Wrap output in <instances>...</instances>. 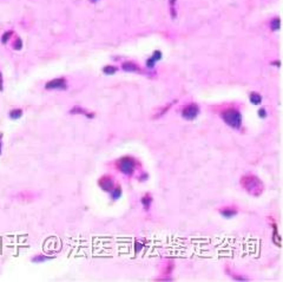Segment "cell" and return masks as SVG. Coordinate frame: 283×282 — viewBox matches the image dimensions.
<instances>
[{
    "instance_id": "1",
    "label": "cell",
    "mask_w": 283,
    "mask_h": 282,
    "mask_svg": "<svg viewBox=\"0 0 283 282\" xmlns=\"http://www.w3.org/2000/svg\"><path fill=\"white\" fill-rule=\"evenodd\" d=\"M241 185L253 196H260L264 190V184L255 175H245L241 179Z\"/></svg>"
},
{
    "instance_id": "2",
    "label": "cell",
    "mask_w": 283,
    "mask_h": 282,
    "mask_svg": "<svg viewBox=\"0 0 283 282\" xmlns=\"http://www.w3.org/2000/svg\"><path fill=\"white\" fill-rule=\"evenodd\" d=\"M222 118L232 129H239L242 125V115L236 109H228L222 112Z\"/></svg>"
},
{
    "instance_id": "3",
    "label": "cell",
    "mask_w": 283,
    "mask_h": 282,
    "mask_svg": "<svg viewBox=\"0 0 283 282\" xmlns=\"http://www.w3.org/2000/svg\"><path fill=\"white\" fill-rule=\"evenodd\" d=\"M117 168L120 172H123L124 175L130 176L134 172L136 169V161L130 157V156H124L122 158L118 159L117 162Z\"/></svg>"
},
{
    "instance_id": "4",
    "label": "cell",
    "mask_w": 283,
    "mask_h": 282,
    "mask_svg": "<svg viewBox=\"0 0 283 282\" xmlns=\"http://www.w3.org/2000/svg\"><path fill=\"white\" fill-rule=\"evenodd\" d=\"M199 114V107L196 104H190V105L184 106V109L182 110V116L183 118H185L188 121H192L195 119Z\"/></svg>"
},
{
    "instance_id": "5",
    "label": "cell",
    "mask_w": 283,
    "mask_h": 282,
    "mask_svg": "<svg viewBox=\"0 0 283 282\" xmlns=\"http://www.w3.org/2000/svg\"><path fill=\"white\" fill-rule=\"evenodd\" d=\"M67 88V83L65 78H57V79H52L46 83L45 89L46 90H65Z\"/></svg>"
},
{
    "instance_id": "6",
    "label": "cell",
    "mask_w": 283,
    "mask_h": 282,
    "mask_svg": "<svg viewBox=\"0 0 283 282\" xmlns=\"http://www.w3.org/2000/svg\"><path fill=\"white\" fill-rule=\"evenodd\" d=\"M98 184H99V186H100L103 190H105V191H107V193H111V191H112V189L115 188V182H113V179H112L110 176L102 177V178L99 179Z\"/></svg>"
},
{
    "instance_id": "7",
    "label": "cell",
    "mask_w": 283,
    "mask_h": 282,
    "mask_svg": "<svg viewBox=\"0 0 283 282\" xmlns=\"http://www.w3.org/2000/svg\"><path fill=\"white\" fill-rule=\"evenodd\" d=\"M269 220L271 221V228H273V242H274L275 246L281 247V236H280V233H278L277 224L275 223V221H273L271 217H269Z\"/></svg>"
},
{
    "instance_id": "8",
    "label": "cell",
    "mask_w": 283,
    "mask_h": 282,
    "mask_svg": "<svg viewBox=\"0 0 283 282\" xmlns=\"http://www.w3.org/2000/svg\"><path fill=\"white\" fill-rule=\"evenodd\" d=\"M220 214H221L223 217H225V219H231V217H234L237 214V210L232 209V208H222L221 210H220Z\"/></svg>"
},
{
    "instance_id": "9",
    "label": "cell",
    "mask_w": 283,
    "mask_h": 282,
    "mask_svg": "<svg viewBox=\"0 0 283 282\" xmlns=\"http://www.w3.org/2000/svg\"><path fill=\"white\" fill-rule=\"evenodd\" d=\"M122 67H123V70L127 71V72H141L139 67H138V66L132 62L124 63L123 65H122Z\"/></svg>"
},
{
    "instance_id": "10",
    "label": "cell",
    "mask_w": 283,
    "mask_h": 282,
    "mask_svg": "<svg viewBox=\"0 0 283 282\" xmlns=\"http://www.w3.org/2000/svg\"><path fill=\"white\" fill-rule=\"evenodd\" d=\"M71 114H79V115L86 116V117H88V118H93V117H95V114L88 112L86 110H84V109H83V107H80V106H74V107H72Z\"/></svg>"
},
{
    "instance_id": "11",
    "label": "cell",
    "mask_w": 283,
    "mask_h": 282,
    "mask_svg": "<svg viewBox=\"0 0 283 282\" xmlns=\"http://www.w3.org/2000/svg\"><path fill=\"white\" fill-rule=\"evenodd\" d=\"M141 202H142V204H143V207H144V209H145V210H149V209H150L151 202H152V196H151L150 194H145L141 198Z\"/></svg>"
},
{
    "instance_id": "12",
    "label": "cell",
    "mask_w": 283,
    "mask_h": 282,
    "mask_svg": "<svg viewBox=\"0 0 283 282\" xmlns=\"http://www.w3.org/2000/svg\"><path fill=\"white\" fill-rule=\"evenodd\" d=\"M249 98H250V102H251L253 104H255V105H258V104L262 103V97H261V95L257 93V92H253Z\"/></svg>"
},
{
    "instance_id": "13",
    "label": "cell",
    "mask_w": 283,
    "mask_h": 282,
    "mask_svg": "<svg viewBox=\"0 0 283 282\" xmlns=\"http://www.w3.org/2000/svg\"><path fill=\"white\" fill-rule=\"evenodd\" d=\"M52 257L51 256H47V255H37L34 257H32V262L34 263H41V262H45V261H48L51 260Z\"/></svg>"
},
{
    "instance_id": "14",
    "label": "cell",
    "mask_w": 283,
    "mask_h": 282,
    "mask_svg": "<svg viewBox=\"0 0 283 282\" xmlns=\"http://www.w3.org/2000/svg\"><path fill=\"white\" fill-rule=\"evenodd\" d=\"M21 116H23V110H21V109H14V110H12V111L9 112V118L13 119V121L19 119Z\"/></svg>"
},
{
    "instance_id": "15",
    "label": "cell",
    "mask_w": 283,
    "mask_h": 282,
    "mask_svg": "<svg viewBox=\"0 0 283 282\" xmlns=\"http://www.w3.org/2000/svg\"><path fill=\"white\" fill-rule=\"evenodd\" d=\"M111 196H112L113 200H118V198L122 196V188H120L119 185L115 186V188L112 189V191H111Z\"/></svg>"
},
{
    "instance_id": "16",
    "label": "cell",
    "mask_w": 283,
    "mask_h": 282,
    "mask_svg": "<svg viewBox=\"0 0 283 282\" xmlns=\"http://www.w3.org/2000/svg\"><path fill=\"white\" fill-rule=\"evenodd\" d=\"M270 26L273 31H278L280 30V18H275L274 20L270 23Z\"/></svg>"
},
{
    "instance_id": "17",
    "label": "cell",
    "mask_w": 283,
    "mask_h": 282,
    "mask_svg": "<svg viewBox=\"0 0 283 282\" xmlns=\"http://www.w3.org/2000/svg\"><path fill=\"white\" fill-rule=\"evenodd\" d=\"M103 72L105 73V74H113V73H116L117 72V69L116 67H113V66H106V67H104L103 69Z\"/></svg>"
},
{
    "instance_id": "18",
    "label": "cell",
    "mask_w": 283,
    "mask_h": 282,
    "mask_svg": "<svg viewBox=\"0 0 283 282\" xmlns=\"http://www.w3.org/2000/svg\"><path fill=\"white\" fill-rule=\"evenodd\" d=\"M160 58H162V52H160V51H155L153 54H152V57H151V59L155 63L157 62V60H159Z\"/></svg>"
},
{
    "instance_id": "19",
    "label": "cell",
    "mask_w": 283,
    "mask_h": 282,
    "mask_svg": "<svg viewBox=\"0 0 283 282\" xmlns=\"http://www.w3.org/2000/svg\"><path fill=\"white\" fill-rule=\"evenodd\" d=\"M11 35H12V31H7V32H5V33H4L2 39H1L2 44H6V43H7V40L9 39V37H11Z\"/></svg>"
},
{
    "instance_id": "20",
    "label": "cell",
    "mask_w": 283,
    "mask_h": 282,
    "mask_svg": "<svg viewBox=\"0 0 283 282\" xmlns=\"http://www.w3.org/2000/svg\"><path fill=\"white\" fill-rule=\"evenodd\" d=\"M21 47H23V42H21L20 38H17V39H16V43L13 44V49H14V50H20Z\"/></svg>"
},
{
    "instance_id": "21",
    "label": "cell",
    "mask_w": 283,
    "mask_h": 282,
    "mask_svg": "<svg viewBox=\"0 0 283 282\" xmlns=\"http://www.w3.org/2000/svg\"><path fill=\"white\" fill-rule=\"evenodd\" d=\"M258 116H260L261 118H264V117H267V111H265L264 109H261V110L258 111Z\"/></svg>"
},
{
    "instance_id": "22",
    "label": "cell",
    "mask_w": 283,
    "mask_h": 282,
    "mask_svg": "<svg viewBox=\"0 0 283 282\" xmlns=\"http://www.w3.org/2000/svg\"><path fill=\"white\" fill-rule=\"evenodd\" d=\"M143 248V243H139V242H136V253H138Z\"/></svg>"
},
{
    "instance_id": "23",
    "label": "cell",
    "mask_w": 283,
    "mask_h": 282,
    "mask_svg": "<svg viewBox=\"0 0 283 282\" xmlns=\"http://www.w3.org/2000/svg\"><path fill=\"white\" fill-rule=\"evenodd\" d=\"M0 90H2V74L0 72Z\"/></svg>"
},
{
    "instance_id": "24",
    "label": "cell",
    "mask_w": 283,
    "mask_h": 282,
    "mask_svg": "<svg viewBox=\"0 0 283 282\" xmlns=\"http://www.w3.org/2000/svg\"><path fill=\"white\" fill-rule=\"evenodd\" d=\"M0 155H1V135H0Z\"/></svg>"
}]
</instances>
